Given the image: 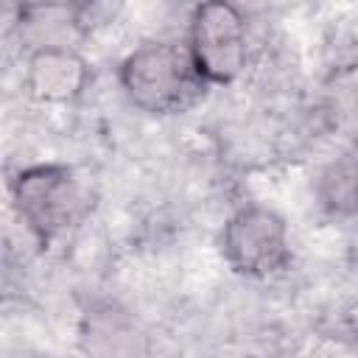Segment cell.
<instances>
[{"label": "cell", "mask_w": 358, "mask_h": 358, "mask_svg": "<svg viewBox=\"0 0 358 358\" xmlns=\"http://www.w3.org/2000/svg\"><path fill=\"white\" fill-rule=\"evenodd\" d=\"M25 3H28V11L45 8V11H62V14H73V11H78L81 6L92 3V0H25Z\"/></svg>", "instance_id": "ba28073f"}, {"label": "cell", "mask_w": 358, "mask_h": 358, "mask_svg": "<svg viewBox=\"0 0 358 358\" xmlns=\"http://www.w3.org/2000/svg\"><path fill=\"white\" fill-rule=\"evenodd\" d=\"M117 78L129 103L157 117L187 112L207 90L187 45L176 39L143 42L120 62Z\"/></svg>", "instance_id": "6da1fadb"}, {"label": "cell", "mask_w": 358, "mask_h": 358, "mask_svg": "<svg viewBox=\"0 0 358 358\" xmlns=\"http://www.w3.org/2000/svg\"><path fill=\"white\" fill-rule=\"evenodd\" d=\"M90 78L87 59L67 45H39L25 64V90L36 103H70Z\"/></svg>", "instance_id": "5b68a950"}, {"label": "cell", "mask_w": 358, "mask_h": 358, "mask_svg": "<svg viewBox=\"0 0 358 358\" xmlns=\"http://www.w3.org/2000/svg\"><path fill=\"white\" fill-rule=\"evenodd\" d=\"M319 199L327 213L352 215V210H355V159H352V154H341L322 171Z\"/></svg>", "instance_id": "8992f818"}, {"label": "cell", "mask_w": 358, "mask_h": 358, "mask_svg": "<svg viewBox=\"0 0 358 358\" xmlns=\"http://www.w3.org/2000/svg\"><path fill=\"white\" fill-rule=\"evenodd\" d=\"M11 204L39 243L73 232L92 210V187L67 162H36L11 179Z\"/></svg>", "instance_id": "7a4b0ae2"}, {"label": "cell", "mask_w": 358, "mask_h": 358, "mask_svg": "<svg viewBox=\"0 0 358 358\" xmlns=\"http://www.w3.org/2000/svg\"><path fill=\"white\" fill-rule=\"evenodd\" d=\"M28 17V3L25 0H0V36H8L17 31Z\"/></svg>", "instance_id": "52a82bcc"}, {"label": "cell", "mask_w": 358, "mask_h": 358, "mask_svg": "<svg viewBox=\"0 0 358 358\" xmlns=\"http://www.w3.org/2000/svg\"><path fill=\"white\" fill-rule=\"evenodd\" d=\"M227 266L243 277L266 280L288 268L291 238L285 218L266 204H246L229 215L221 232Z\"/></svg>", "instance_id": "277c9868"}, {"label": "cell", "mask_w": 358, "mask_h": 358, "mask_svg": "<svg viewBox=\"0 0 358 358\" xmlns=\"http://www.w3.org/2000/svg\"><path fill=\"white\" fill-rule=\"evenodd\" d=\"M187 53L210 84H232L249 62V25L232 0H201L190 14Z\"/></svg>", "instance_id": "3957f363"}]
</instances>
